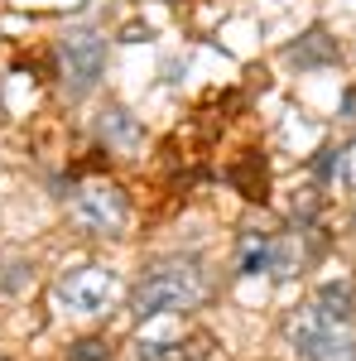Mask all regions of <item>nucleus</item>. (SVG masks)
<instances>
[{
	"mask_svg": "<svg viewBox=\"0 0 356 361\" xmlns=\"http://www.w3.org/2000/svg\"><path fill=\"white\" fill-rule=\"evenodd\" d=\"M97 130H102V140H106V145H116V149H135L140 140H145L140 121L130 111H121V106H106V111H102V121H97Z\"/></svg>",
	"mask_w": 356,
	"mask_h": 361,
	"instance_id": "0eeeda50",
	"label": "nucleus"
},
{
	"mask_svg": "<svg viewBox=\"0 0 356 361\" xmlns=\"http://www.w3.org/2000/svg\"><path fill=\"white\" fill-rule=\"evenodd\" d=\"M284 337H289V347H294V357H299V361H356L352 328L337 323V318H328L318 304L299 308V313L289 318Z\"/></svg>",
	"mask_w": 356,
	"mask_h": 361,
	"instance_id": "f03ea898",
	"label": "nucleus"
},
{
	"mask_svg": "<svg viewBox=\"0 0 356 361\" xmlns=\"http://www.w3.org/2000/svg\"><path fill=\"white\" fill-rule=\"evenodd\" d=\"M332 154H337V149H323V154L313 159V173H318V178H328V173H332Z\"/></svg>",
	"mask_w": 356,
	"mask_h": 361,
	"instance_id": "ddd939ff",
	"label": "nucleus"
},
{
	"mask_svg": "<svg viewBox=\"0 0 356 361\" xmlns=\"http://www.w3.org/2000/svg\"><path fill=\"white\" fill-rule=\"evenodd\" d=\"M73 222L87 236H116L125 226V193L116 183H82L73 193Z\"/></svg>",
	"mask_w": 356,
	"mask_h": 361,
	"instance_id": "39448f33",
	"label": "nucleus"
},
{
	"mask_svg": "<svg viewBox=\"0 0 356 361\" xmlns=\"http://www.w3.org/2000/svg\"><path fill=\"white\" fill-rule=\"evenodd\" d=\"M207 299V275L192 260H159L135 279L130 289V318H159V313H192Z\"/></svg>",
	"mask_w": 356,
	"mask_h": 361,
	"instance_id": "f257e3e1",
	"label": "nucleus"
},
{
	"mask_svg": "<svg viewBox=\"0 0 356 361\" xmlns=\"http://www.w3.org/2000/svg\"><path fill=\"white\" fill-rule=\"evenodd\" d=\"M111 352H106V342L102 337H82L78 347H73V361H106Z\"/></svg>",
	"mask_w": 356,
	"mask_h": 361,
	"instance_id": "f8f14e48",
	"label": "nucleus"
},
{
	"mask_svg": "<svg viewBox=\"0 0 356 361\" xmlns=\"http://www.w3.org/2000/svg\"><path fill=\"white\" fill-rule=\"evenodd\" d=\"M318 308H323L328 318H337V323H347V318H352V284H342V279H337V284H323V289H318Z\"/></svg>",
	"mask_w": 356,
	"mask_h": 361,
	"instance_id": "9d476101",
	"label": "nucleus"
},
{
	"mask_svg": "<svg viewBox=\"0 0 356 361\" xmlns=\"http://www.w3.org/2000/svg\"><path fill=\"white\" fill-rule=\"evenodd\" d=\"M289 63L294 68H323V63H337V44H332V34L328 29H308L303 39H294L289 44Z\"/></svg>",
	"mask_w": 356,
	"mask_h": 361,
	"instance_id": "423d86ee",
	"label": "nucleus"
},
{
	"mask_svg": "<svg viewBox=\"0 0 356 361\" xmlns=\"http://www.w3.org/2000/svg\"><path fill=\"white\" fill-rule=\"evenodd\" d=\"M29 279H34V265H29V260H5V265H0V294H5V299H10V294H25Z\"/></svg>",
	"mask_w": 356,
	"mask_h": 361,
	"instance_id": "9b49d317",
	"label": "nucleus"
},
{
	"mask_svg": "<svg viewBox=\"0 0 356 361\" xmlns=\"http://www.w3.org/2000/svg\"><path fill=\"white\" fill-rule=\"evenodd\" d=\"M265 275H274V279L299 275V246L289 236H274L270 241V250H265Z\"/></svg>",
	"mask_w": 356,
	"mask_h": 361,
	"instance_id": "1a4fd4ad",
	"label": "nucleus"
},
{
	"mask_svg": "<svg viewBox=\"0 0 356 361\" xmlns=\"http://www.w3.org/2000/svg\"><path fill=\"white\" fill-rule=\"evenodd\" d=\"M116 294H121V279L111 275L106 265H78V270H68V275L54 284V299L63 313H73V318H97V313H106L116 304Z\"/></svg>",
	"mask_w": 356,
	"mask_h": 361,
	"instance_id": "7ed1b4c3",
	"label": "nucleus"
},
{
	"mask_svg": "<svg viewBox=\"0 0 356 361\" xmlns=\"http://www.w3.org/2000/svg\"><path fill=\"white\" fill-rule=\"evenodd\" d=\"M58 63H63V87L68 97H87L92 87L102 82L106 68V39L97 29H68L58 39Z\"/></svg>",
	"mask_w": 356,
	"mask_h": 361,
	"instance_id": "20e7f679",
	"label": "nucleus"
},
{
	"mask_svg": "<svg viewBox=\"0 0 356 361\" xmlns=\"http://www.w3.org/2000/svg\"><path fill=\"white\" fill-rule=\"evenodd\" d=\"M265 250H270V241L260 231H241V241H236V270L241 275H265Z\"/></svg>",
	"mask_w": 356,
	"mask_h": 361,
	"instance_id": "6e6552de",
	"label": "nucleus"
}]
</instances>
